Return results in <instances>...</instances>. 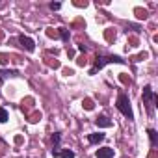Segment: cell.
<instances>
[{"label":"cell","instance_id":"obj_15","mask_svg":"<svg viewBox=\"0 0 158 158\" xmlns=\"http://www.w3.org/2000/svg\"><path fill=\"white\" fill-rule=\"evenodd\" d=\"M78 50H80V52H86V45H78Z\"/></svg>","mask_w":158,"mask_h":158},{"label":"cell","instance_id":"obj_6","mask_svg":"<svg viewBox=\"0 0 158 158\" xmlns=\"http://www.w3.org/2000/svg\"><path fill=\"white\" fill-rule=\"evenodd\" d=\"M104 134H101V132H95V134H89L88 136V141L91 143V145H97V143H101V141H104Z\"/></svg>","mask_w":158,"mask_h":158},{"label":"cell","instance_id":"obj_1","mask_svg":"<svg viewBox=\"0 0 158 158\" xmlns=\"http://www.w3.org/2000/svg\"><path fill=\"white\" fill-rule=\"evenodd\" d=\"M115 108L128 119V121H134V112H132V106H130V99L125 91H119L117 93V101H115Z\"/></svg>","mask_w":158,"mask_h":158},{"label":"cell","instance_id":"obj_5","mask_svg":"<svg viewBox=\"0 0 158 158\" xmlns=\"http://www.w3.org/2000/svg\"><path fill=\"white\" fill-rule=\"evenodd\" d=\"M114 149L112 147H102V149H99L97 152H95V156L97 158H114Z\"/></svg>","mask_w":158,"mask_h":158},{"label":"cell","instance_id":"obj_13","mask_svg":"<svg viewBox=\"0 0 158 158\" xmlns=\"http://www.w3.org/2000/svg\"><path fill=\"white\" fill-rule=\"evenodd\" d=\"M8 117H10L8 110H6V108H0V123H6V121H8Z\"/></svg>","mask_w":158,"mask_h":158},{"label":"cell","instance_id":"obj_8","mask_svg":"<svg viewBox=\"0 0 158 158\" xmlns=\"http://www.w3.org/2000/svg\"><path fill=\"white\" fill-rule=\"evenodd\" d=\"M60 141H61V134H60V132H54V134H52V145H54L52 154L58 152V149H60Z\"/></svg>","mask_w":158,"mask_h":158},{"label":"cell","instance_id":"obj_7","mask_svg":"<svg viewBox=\"0 0 158 158\" xmlns=\"http://www.w3.org/2000/svg\"><path fill=\"white\" fill-rule=\"evenodd\" d=\"M19 74V71H15V69H6V71H0V82H4L6 78H10V76H17Z\"/></svg>","mask_w":158,"mask_h":158},{"label":"cell","instance_id":"obj_3","mask_svg":"<svg viewBox=\"0 0 158 158\" xmlns=\"http://www.w3.org/2000/svg\"><path fill=\"white\" fill-rule=\"evenodd\" d=\"M108 63H125V60H121L119 56H97L95 58V65H93V69L89 71V74H95L97 71H101L104 65H108Z\"/></svg>","mask_w":158,"mask_h":158},{"label":"cell","instance_id":"obj_12","mask_svg":"<svg viewBox=\"0 0 158 158\" xmlns=\"http://www.w3.org/2000/svg\"><path fill=\"white\" fill-rule=\"evenodd\" d=\"M147 134H149L151 145H152V147H156V130H154V128H149V130H147Z\"/></svg>","mask_w":158,"mask_h":158},{"label":"cell","instance_id":"obj_4","mask_svg":"<svg viewBox=\"0 0 158 158\" xmlns=\"http://www.w3.org/2000/svg\"><path fill=\"white\" fill-rule=\"evenodd\" d=\"M19 43H21V47H23L26 52H34V50H35V43H34V39L28 37V35H19Z\"/></svg>","mask_w":158,"mask_h":158},{"label":"cell","instance_id":"obj_14","mask_svg":"<svg viewBox=\"0 0 158 158\" xmlns=\"http://www.w3.org/2000/svg\"><path fill=\"white\" fill-rule=\"evenodd\" d=\"M60 8H61V4H60V2H52V4H50V10H54V11H56V10H60Z\"/></svg>","mask_w":158,"mask_h":158},{"label":"cell","instance_id":"obj_11","mask_svg":"<svg viewBox=\"0 0 158 158\" xmlns=\"http://www.w3.org/2000/svg\"><path fill=\"white\" fill-rule=\"evenodd\" d=\"M58 34H60V37H61L65 43H67V41H69V37H71V34H69V30H67V28H58Z\"/></svg>","mask_w":158,"mask_h":158},{"label":"cell","instance_id":"obj_9","mask_svg":"<svg viewBox=\"0 0 158 158\" xmlns=\"http://www.w3.org/2000/svg\"><path fill=\"white\" fill-rule=\"evenodd\" d=\"M52 156H56V158H74V151H71V149H63V151H58V152L52 154Z\"/></svg>","mask_w":158,"mask_h":158},{"label":"cell","instance_id":"obj_2","mask_svg":"<svg viewBox=\"0 0 158 158\" xmlns=\"http://www.w3.org/2000/svg\"><path fill=\"white\" fill-rule=\"evenodd\" d=\"M141 99H143V106H145L147 114L152 115V114H154V104H156L158 97H156V93L152 91L151 86H145V88H143V95H141Z\"/></svg>","mask_w":158,"mask_h":158},{"label":"cell","instance_id":"obj_10","mask_svg":"<svg viewBox=\"0 0 158 158\" xmlns=\"http://www.w3.org/2000/svg\"><path fill=\"white\" fill-rule=\"evenodd\" d=\"M95 123H97L99 127H104V128H108V127H112V121H110V119H108L106 115H99Z\"/></svg>","mask_w":158,"mask_h":158}]
</instances>
